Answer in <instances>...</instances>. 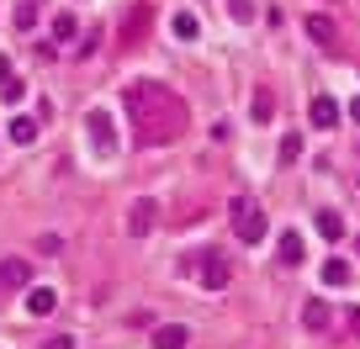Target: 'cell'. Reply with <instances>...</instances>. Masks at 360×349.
Segmentation results:
<instances>
[{"instance_id":"25","label":"cell","mask_w":360,"mask_h":349,"mask_svg":"<svg viewBox=\"0 0 360 349\" xmlns=\"http://www.w3.org/2000/svg\"><path fill=\"white\" fill-rule=\"evenodd\" d=\"M349 328H355V334H360V307H349Z\"/></svg>"},{"instance_id":"18","label":"cell","mask_w":360,"mask_h":349,"mask_svg":"<svg viewBox=\"0 0 360 349\" xmlns=\"http://www.w3.org/2000/svg\"><path fill=\"white\" fill-rule=\"evenodd\" d=\"M270 112H276V101H270V96L259 91L255 101H249V117H255V122H270Z\"/></svg>"},{"instance_id":"7","label":"cell","mask_w":360,"mask_h":349,"mask_svg":"<svg viewBox=\"0 0 360 349\" xmlns=\"http://www.w3.org/2000/svg\"><path fill=\"white\" fill-rule=\"evenodd\" d=\"M148 228H154V202L143 196V202H133V206H127V233H133V238H143Z\"/></svg>"},{"instance_id":"24","label":"cell","mask_w":360,"mask_h":349,"mask_svg":"<svg viewBox=\"0 0 360 349\" xmlns=\"http://www.w3.org/2000/svg\"><path fill=\"white\" fill-rule=\"evenodd\" d=\"M349 122L360 127V96H355V101H349Z\"/></svg>"},{"instance_id":"15","label":"cell","mask_w":360,"mask_h":349,"mask_svg":"<svg viewBox=\"0 0 360 349\" xmlns=\"http://www.w3.org/2000/svg\"><path fill=\"white\" fill-rule=\"evenodd\" d=\"M318 275H323V286H345L349 265H345V259H323V270H318Z\"/></svg>"},{"instance_id":"19","label":"cell","mask_w":360,"mask_h":349,"mask_svg":"<svg viewBox=\"0 0 360 349\" xmlns=\"http://www.w3.org/2000/svg\"><path fill=\"white\" fill-rule=\"evenodd\" d=\"M22 96H27V85H22V79H6V85H0V101H6V106H16V101H22Z\"/></svg>"},{"instance_id":"5","label":"cell","mask_w":360,"mask_h":349,"mask_svg":"<svg viewBox=\"0 0 360 349\" xmlns=\"http://www.w3.org/2000/svg\"><path fill=\"white\" fill-rule=\"evenodd\" d=\"M32 286V265L27 259H0V291H22Z\"/></svg>"},{"instance_id":"14","label":"cell","mask_w":360,"mask_h":349,"mask_svg":"<svg viewBox=\"0 0 360 349\" xmlns=\"http://www.w3.org/2000/svg\"><path fill=\"white\" fill-rule=\"evenodd\" d=\"M302 328H313V334H318V328H328V302H307L302 307Z\"/></svg>"},{"instance_id":"3","label":"cell","mask_w":360,"mask_h":349,"mask_svg":"<svg viewBox=\"0 0 360 349\" xmlns=\"http://www.w3.org/2000/svg\"><path fill=\"white\" fill-rule=\"evenodd\" d=\"M233 233L238 244H265V212L255 206V196H233Z\"/></svg>"},{"instance_id":"11","label":"cell","mask_w":360,"mask_h":349,"mask_svg":"<svg viewBox=\"0 0 360 349\" xmlns=\"http://www.w3.org/2000/svg\"><path fill=\"white\" fill-rule=\"evenodd\" d=\"M6 133H11V143H16V148L37 143V122H32V117H11V127H6Z\"/></svg>"},{"instance_id":"12","label":"cell","mask_w":360,"mask_h":349,"mask_svg":"<svg viewBox=\"0 0 360 349\" xmlns=\"http://www.w3.org/2000/svg\"><path fill=\"white\" fill-rule=\"evenodd\" d=\"M169 32H175V37H180V43H191V37H196V32H202V22H196V16H191V11H175V22H169Z\"/></svg>"},{"instance_id":"6","label":"cell","mask_w":360,"mask_h":349,"mask_svg":"<svg viewBox=\"0 0 360 349\" xmlns=\"http://www.w3.org/2000/svg\"><path fill=\"white\" fill-rule=\"evenodd\" d=\"M307 37H313L318 48H334V43H339V27H334V16L313 11V16H307Z\"/></svg>"},{"instance_id":"9","label":"cell","mask_w":360,"mask_h":349,"mask_svg":"<svg viewBox=\"0 0 360 349\" xmlns=\"http://www.w3.org/2000/svg\"><path fill=\"white\" fill-rule=\"evenodd\" d=\"M307 117H313V127H334L339 122V101H334V96H313Z\"/></svg>"},{"instance_id":"2","label":"cell","mask_w":360,"mask_h":349,"mask_svg":"<svg viewBox=\"0 0 360 349\" xmlns=\"http://www.w3.org/2000/svg\"><path fill=\"white\" fill-rule=\"evenodd\" d=\"M180 270L196 275L207 291H223L228 275H233V270H228V259H223V254H212V249H196V254H186V259H180Z\"/></svg>"},{"instance_id":"17","label":"cell","mask_w":360,"mask_h":349,"mask_svg":"<svg viewBox=\"0 0 360 349\" xmlns=\"http://www.w3.org/2000/svg\"><path fill=\"white\" fill-rule=\"evenodd\" d=\"M302 159V133H286L281 138V164H297Z\"/></svg>"},{"instance_id":"1","label":"cell","mask_w":360,"mask_h":349,"mask_svg":"<svg viewBox=\"0 0 360 349\" xmlns=\"http://www.w3.org/2000/svg\"><path fill=\"white\" fill-rule=\"evenodd\" d=\"M122 106L127 117H133V133L143 148H165L180 138V127H186V101H180L175 91H165L159 79H133V85H122Z\"/></svg>"},{"instance_id":"20","label":"cell","mask_w":360,"mask_h":349,"mask_svg":"<svg viewBox=\"0 0 360 349\" xmlns=\"http://www.w3.org/2000/svg\"><path fill=\"white\" fill-rule=\"evenodd\" d=\"M53 37H58V43H69V37H75V16H53Z\"/></svg>"},{"instance_id":"16","label":"cell","mask_w":360,"mask_h":349,"mask_svg":"<svg viewBox=\"0 0 360 349\" xmlns=\"http://www.w3.org/2000/svg\"><path fill=\"white\" fill-rule=\"evenodd\" d=\"M318 233L323 238H345V217L339 212H318Z\"/></svg>"},{"instance_id":"23","label":"cell","mask_w":360,"mask_h":349,"mask_svg":"<svg viewBox=\"0 0 360 349\" xmlns=\"http://www.w3.org/2000/svg\"><path fill=\"white\" fill-rule=\"evenodd\" d=\"M6 79H11V58L0 53V85H6Z\"/></svg>"},{"instance_id":"10","label":"cell","mask_w":360,"mask_h":349,"mask_svg":"<svg viewBox=\"0 0 360 349\" xmlns=\"http://www.w3.org/2000/svg\"><path fill=\"white\" fill-rule=\"evenodd\" d=\"M186 344H191V334L180 323H159L154 328V349H186Z\"/></svg>"},{"instance_id":"4","label":"cell","mask_w":360,"mask_h":349,"mask_svg":"<svg viewBox=\"0 0 360 349\" xmlns=\"http://www.w3.org/2000/svg\"><path fill=\"white\" fill-rule=\"evenodd\" d=\"M85 133H90V148H96V154H112V148H117L112 112H85Z\"/></svg>"},{"instance_id":"26","label":"cell","mask_w":360,"mask_h":349,"mask_svg":"<svg viewBox=\"0 0 360 349\" xmlns=\"http://www.w3.org/2000/svg\"><path fill=\"white\" fill-rule=\"evenodd\" d=\"M355 254H360V238H355Z\"/></svg>"},{"instance_id":"22","label":"cell","mask_w":360,"mask_h":349,"mask_svg":"<svg viewBox=\"0 0 360 349\" xmlns=\"http://www.w3.org/2000/svg\"><path fill=\"white\" fill-rule=\"evenodd\" d=\"M43 349H75V338H69V334H53V338H48Z\"/></svg>"},{"instance_id":"21","label":"cell","mask_w":360,"mask_h":349,"mask_svg":"<svg viewBox=\"0 0 360 349\" xmlns=\"http://www.w3.org/2000/svg\"><path fill=\"white\" fill-rule=\"evenodd\" d=\"M228 11H233V22H255V0H228Z\"/></svg>"},{"instance_id":"13","label":"cell","mask_w":360,"mask_h":349,"mask_svg":"<svg viewBox=\"0 0 360 349\" xmlns=\"http://www.w3.org/2000/svg\"><path fill=\"white\" fill-rule=\"evenodd\" d=\"M281 265H302V233H281Z\"/></svg>"},{"instance_id":"8","label":"cell","mask_w":360,"mask_h":349,"mask_svg":"<svg viewBox=\"0 0 360 349\" xmlns=\"http://www.w3.org/2000/svg\"><path fill=\"white\" fill-rule=\"evenodd\" d=\"M53 307H58V291H53V286H32V291H27V312H32V317H48Z\"/></svg>"}]
</instances>
